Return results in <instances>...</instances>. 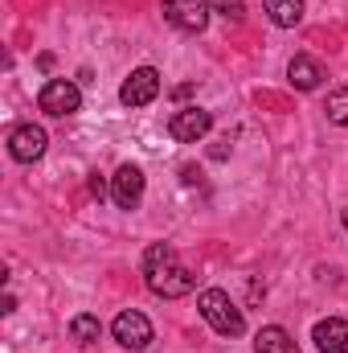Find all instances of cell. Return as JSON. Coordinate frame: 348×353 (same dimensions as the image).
Segmentation results:
<instances>
[{
    "label": "cell",
    "mask_w": 348,
    "mask_h": 353,
    "mask_svg": "<svg viewBox=\"0 0 348 353\" xmlns=\"http://www.w3.org/2000/svg\"><path fill=\"white\" fill-rule=\"evenodd\" d=\"M144 279H148V288H152L156 296H164V300H180V296H188V292L197 288V275L176 259V251L168 243H152V247L144 251Z\"/></svg>",
    "instance_id": "cell-1"
},
{
    "label": "cell",
    "mask_w": 348,
    "mask_h": 353,
    "mask_svg": "<svg viewBox=\"0 0 348 353\" xmlns=\"http://www.w3.org/2000/svg\"><path fill=\"white\" fill-rule=\"evenodd\" d=\"M197 312L205 316V325L221 337H242L246 333V316L238 312V304L221 292V288H205L197 296Z\"/></svg>",
    "instance_id": "cell-2"
},
{
    "label": "cell",
    "mask_w": 348,
    "mask_h": 353,
    "mask_svg": "<svg viewBox=\"0 0 348 353\" xmlns=\"http://www.w3.org/2000/svg\"><path fill=\"white\" fill-rule=\"evenodd\" d=\"M111 337L123 345V350L140 353L152 345V321L144 316V312H135V308H127V312H119L115 321H111Z\"/></svg>",
    "instance_id": "cell-3"
},
{
    "label": "cell",
    "mask_w": 348,
    "mask_h": 353,
    "mask_svg": "<svg viewBox=\"0 0 348 353\" xmlns=\"http://www.w3.org/2000/svg\"><path fill=\"white\" fill-rule=\"evenodd\" d=\"M37 107L45 111V115H74L78 107H83V90H78V83H70V79H50L45 87H41V94H37Z\"/></svg>",
    "instance_id": "cell-4"
},
{
    "label": "cell",
    "mask_w": 348,
    "mask_h": 353,
    "mask_svg": "<svg viewBox=\"0 0 348 353\" xmlns=\"http://www.w3.org/2000/svg\"><path fill=\"white\" fill-rule=\"evenodd\" d=\"M156 94H160V70L156 66H135L119 87V103L123 107H148V103H156Z\"/></svg>",
    "instance_id": "cell-5"
},
{
    "label": "cell",
    "mask_w": 348,
    "mask_h": 353,
    "mask_svg": "<svg viewBox=\"0 0 348 353\" xmlns=\"http://www.w3.org/2000/svg\"><path fill=\"white\" fill-rule=\"evenodd\" d=\"M45 144H50V136H45L41 123H21V128L8 132V157L21 161V165L41 161V157H45Z\"/></svg>",
    "instance_id": "cell-6"
},
{
    "label": "cell",
    "mask_w": 348,
    "mask_h": 353,
    "mask_svg": "<svg viewBox=\"0 0 348 353\" xmlns=\"http://www.w3.org/2000/svg\"><path fill=\"white\" fill-rule=\"evenodd\" d=\"M209 128H213V115L205 107H180L168 119V136H173L176 144H197V140L209 136Z\"/></svg>",
    "instance_id": "cell-7"
},
{
    "label": "cell",
    "mask_w": 348,
    "mask_h": 353,
    "mask_svg": "<svg viewBox=\"0 0 348 353\" xmlns=\"http://www.w3.org/2000/svg\"><path fill=\"white\" fill-rule=\"evenodd\" d=\"M160 8H164V21L180 33H201L209 25V12H213L209 0H164Z\"/></svg>",
    "instance_id": "cell-8"
},
{
    "label": "cell",
    "mask_w": 348,
    "mask_h": 353,
    "mask_svg": "<svg viewBox=\"0 0 348 353\" xmlns=\"http://www.w3.org/2000/svg\"><path fill=\"white\" fill-rule=\"evenodd\" d=\"M111 201L119 210H135L144 201V169L140 165H119L111 176Z\"/></svg>",
    "instance_id": "cell-9"
},
{
    "label": "cell",
    "mask_w": 348,
    "mask_h": 353,
    "mask_svg": "<svg viewBox=\"0 0 348 353\" xmlns=\"http://www.w3.org/2000/svg\"><path fill=\"white\" fill-rule=\"evenodd\" d=\"M312 341H316V350L320 353H348V321H340V316L316 321Z\"/></svg>",
    "instance_id": "cell-10"
},
{
    "label": "cell",
    "mask_w": 348,
    "mask_h": 353,
    "mask_svg": "<svg viewBox=\"0 0 348 353\" xmlns=\"http://www.w3.org/2000/svg\"><path fill=\"white\" fill-rule=\"evenodd\" d=\"M287 79H291L295 90H320V83H324V66H320L316 58H307V54H295V58L287 62Z\"/></svg>",
    "instance_id": "cell-11"
},
{
    "label": "cell",
    "mask_w": 348,
    "mask_h": 353,
    "mask_svg": "<svg viewBox=\"0 0 348 353\" xmlns=\"http://www.w3.org/2000/svg\"><path fill=\"white\" fill-rule=\"evenodd\" d=\"M254 350L259 353H299V345H295V337L283 325H266V329H259V337H254Z\"/></svg>",
    "instance_id": "cell-12"
},
{
    "label": "cell",
    "mask_w": 348,
    "mask_h": 353,
    "mask_svg": "<svg viewBox=\"0 0 348 353\" xmlns=\"http://www.w3.org/2000/svg\"><path fill=\"white\" fill-rule=\"evenodd\" d=\"M262 8H266L270 25H279V29H295L303 21V0H262Z\"/></svg>",
    "instance_id": "cell-13"
},
{
    "label": "cell",
    "mask_w": 348,
    "mask_h": 353,
    "mask_svg": "<svg viewBox=\"0 0 348 353\" xmlns=\"http://www.w3.org/2000/svg\"><path fill=\"white\" fill-rule=\"evenodd\" d=\"M98 333H102V325H98V316H90V312H78V316L70 321V337H74L78 345L98 341Z\"/></svg>",
    "instance_id": "cell-14"
},
{
    "label": "cell",
    "mask_w": 348,
    "mask_h": 353,
    "mask_svg": "<svg viewBox=\"0 0 348 353\" xmlns=\"http://www.w3.org/2000/svg\"><path fill=\"white\" fill-rule=\"evenodd\" d=\"M324 111H328V119H332V123L348 128V87L332 90V94H328V107H324Z\"/></svg>",
    "instance_id": "cell-15"
},
{
    "label": "cell",
    "mask_w": 348,
    "mask_h": 353,
    "mask_svg": "<svg viewBox=\"0 0 348 353\" xmlns=\"http://www.w3.org/2000/svg\"><path fill=\"white\" fill-rule=\"evenodd\" d=\"M209 8H213L217 17H226L230 25H238V21L246 17V0H209Z\"/></svg>",
    "instance_id": "cell-16"
},
{
    "label": "cell",
    "mask_w": 348,
    "mask_h": 353,
    "mask_svg": "<svg viewBox=\"0 0 348 353\" xmlns=\"http://www.w3.org/2000/svg\"><path fill=\"white\" fill-rule=\"evenodd\" d=\"M90 193H94V197H102V193H107V185H102V181H98V173L90 176Z\"/></svg>",
    "instance_id": "cell-17"
},
{
    "label": "cell",
    "mask_w": 348,
    "mask_h": 353,
    "mask_svg": "<svg viewBox=\"0 0 348 353\" xmlns=\"http://www.w3.org/2000/svg\"><path fill=\"white\" fill-rule=\"evenodd\" d=\"M345 226H348V205H345Z\"/></svg>",
    "instance_id": "cell-18"
}]
</instances>
